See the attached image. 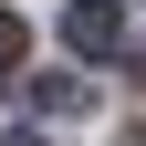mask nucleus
<instances>
[{"instance_id": "20e7f679", "label": "nucleus", "mask_w": 146, "mask_h": 146, "mask_svg": "<svg viewBox=\"0 0 146 146\" xmlns=\"http://www.w3.org/2000/svg\"><path fill=\"white\" fill-rule=\"evenodd\" d=\"M0 146H42V125H11V136H0Z\"/></svg>"}, {"instance_id": "7ed1b4c3", "label": "nucleus", "mask_w": 146, "mask_h": 146, "mask_svg": "<svg viewBox=\"0 0 146 146\" xmlns=\"http://www.w3.org/2000/svg\"><path fill=\"white\" fill-rule=\"evenodd\" d=\"M21 42H31V31H21V21H11V11H0V73L21 63Z\"/></svg>"}, {"instance_id": "f03ea898", "label": "nucleus", "mask_w": 146, "mask_h": 146, "mask_svg": "<svg viewBox=\"0 0 146 146\" xmlns=\"http://www.w3.org/2000/svg\"><path fill=\"white\" fill-rule=\"evenodd\" d=\"M31 104H42L52 125H73L84 104H94V84H73V73H52V84H31Z\"/></svg>"}, {"instance_id": "f257e3e1", "label": "nucleus", "mask_w": 146, "mask_h": 146, "mask_svg": "<svg viewBox=\"0 0 146 146\" xmlns=\"http://www.w3.org/2000/svg\"><path fill=\"white\" fill-rule=\"evenodd\" d=\"M63 42L84 52V63H115L125 52V0H73L63 11Z\"/></svg>"}]
</instances>
